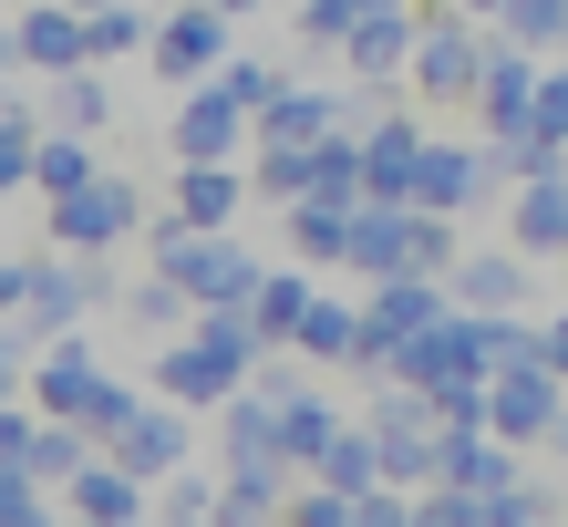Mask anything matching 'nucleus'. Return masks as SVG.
Here are the masks:
<instances>
[{
    "label": "nucleus",
    "mask_w": 568,
    "mask_h": 527,
    "mask_svg": "<svg viewBox=\"0 0 568 527\" xmlns=\"http://www.w3.org/2000/svg\"><path fill=\"white\" fill-rule=\"evenodd\" d=\"M227 207H239V186H227V176H196V186H186V217H196V227H217Z\"/></svg>",
    "instance_id": "f03ea898"
},
{
    "label": "nucleus",
    "mask_w": 568,
    "mask_h": 527,
    "mask_svg": "<svg viewBox=\"0 0 568 527\" xmlns=\"http://www.w3.org/2000/svg\"><path fill=\"white\" fill-rule=\"evenodd\" d=\"M21 373H31V352H21V332H0V404L21 393Z\"/></svg>",
    "instance_id": "7ed1b4c3"
},
{
    "label": "nucleus",
    "mask_w": 568,
    "mask_h": 527,
    "mask_svg": "<svg viewBox=\"0 0 568 527\" xmlns=\"http://www.w3.org/2000/svg\"><path fill=\"white\" fill-rule=\"evenodd\" d=\"M93 455H104V466H124L135 486H155V476L196 466V414H176V404H155V393H145V404L124 414V424H114V435L93 445Z\"/></svg>",
    "instance_id": "f257e3e1"
},
{
    "label": "nucleus",
    "mask_w": 568,
    "mask_h": 527,
    "mask_svg": "<svg viewBox=\"0 0 568 527\" xmlns=\"http://www.w3.org/2000/svg\"><path fill=\"white\" fill-rule=\"evenodd\" d=\"M52 527H73V517H52Z\"/></svg>",
    "instance_id": "20e7f679"
},
{
    "label": "nucleus",
    "mask_w": 568,
    "mask_h": 527,
    "mask_svg": "<svg viewBox=\"0 0 568 527\" xmlns=\"http://www.w3.org/2000/svg\"><path fill=\"white\" fill-rule=\"evenodd\" d=\"M135 527H155V517H135Z\"/></svg>",
    "instance_id": "39448f33"
}]
</instances>
